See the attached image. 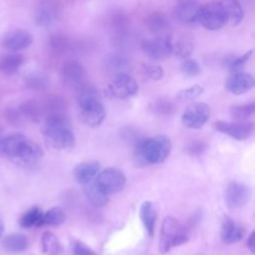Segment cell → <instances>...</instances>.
I'll use <instances>...</instances> for the list:
<instances>
[{
  "label": "cell",
  "instance_id": "74e56055",
  "mask_svg": "<svg viewBox=\"0 0 255 255\" xmlns=\"http://www.w3.org/2000/svg\"><path fill=\"white\" fill-rule=\"evenodd\" d=\"M51 48L55 51H61L66 46V39L62 35H54L50 39Z\"/></svg>",
  "mask_w": 255,
  "mask_h": 255
},
{
  "label": "cell",
  "instance_id": "3957f363",
  "mask_svg": "<svg viewBox=\"0 0 255 255\" xmlns=\"http://www.w3.org/2000/svg\"><path fill=\"white\" fill-rule=\"evenodd\" d=\"M41 130L46 143L55 149H67L75 145V134L67 120L60 114H50Z\"/></svg>",
  "mask_w": 255,
  "mask_h": 255
},
{
  "label": "cell",
  "instance_id": "d6a6232c",
  "mask_svg": "<svg viewBox=\"0 0 255 255\" xmlns=\"http://www.w3.org/2000/svg\"><path fill=\"white\" fill-rule=\"evenodd\" d=\"M202 93H203V88L199 85H194L177 92V94L175 95V98L177 101H180V102L192 101L198 98Z\"/></svg>",
  "mask_w": 255,
  "mask_h": 255
},
{
  "label": "cell",
  "instance_id": "ab89813d",
  "mask_svg": "<svg viewBox=\"0 0 255 255\" xmlns=\"http://www.w3.org/2000/svg\"><path fill=\"white\" fill-rule=\"evenodd\" d=\"M246 246L249 249V251L254 254L255 252V231H251V233L249 234L247 241H246Z\"/></svg>",
  "mask_w": 255,
  "mask_h": 255
},
{
  "label": "cell",
  "instance_id": "9c48e42d",
  "mask_svg": "<svg viewBox=\"0 0 255 255\" xmlns=\"http://www.w3.org/2000/svg\"><path fill=\"white\" fill-rule=\"evenodd\" d=\"M209 116V106L202 102H195L185 108L181 115V123L188 128L199 129L206 124Z\"/></svg>",
  "mask_w": 255,
  "mask_h": 255
},
{
  "label": "cell",
  "instance_id": "ac0fdd59",
  "mask_svg": "<svg viewBox=\"0 0 255 255\" xmlns=\"http://www.w3.org/2000/svg\"><path fill=\"white\" fill-rule=\"evenodd\" d=\"M101 163L97 160H89L78 164L74 169V175L76 180L81 183L85 184L90 180L94 179L96 175L100 172Z\"/></svg>",
  "mask_w": 255,
  "mask_h": 255
},
{
  "label": "cell",
  "instance_id": "1f68e13d",
  "mask_svg": "<svg viewBox=\"0 0 255 255\" xmlns=\"http://www.w3.org/2000/svg\"><path fill=\"white\" fill-rule=\"evenodd\" d=\"M255 113V104L249 103L240 106H234L230 109V115L233 119L238 121H245L251 118Z\"/></svg>",
  "mask_w": 255,
  "mask_h": 255
},
{
  "label": "cell",
  "instance_id": "b9f144b4",
  "mask_svg": "<svg viewBox=\"0 0 255 255\" xmlns=\"http://www.w3.org/2000/svg\"><path fill=\"white\" fill-rule=\"evenodd\" d=\"M3 130H4V128H3V126H2L1 123H0V138H1V135H2V133H3Z\"/></svg>",
  "mask_w": 255,
  "mask_h": 255
},
{
  "label": "cell",
  "instance_id": "603a6c76",
  "mask_svg": "<svg viewBox=\"0 0 255 255\" xmlns=\"http://www.w3.org/2000/svg\"><path fill=\"white\" fill-rule=\"evenodd\" d=\"M42 251L46 255H62L64 248L60 239L51 231L43 232L41 237Z\"/></svg>",
  "mask_w": 255,
  "mask_h": 255
},
{
  "label": "cell",
  "instance_id": "f1b7e54d",
  "mask_svg": "<svg viewBox=\"0 0 255 255\" xmlns=\"http://www.w3.org/2000/svg\"><path fill=\"white\" fill-rule=\"evenodd\" d=\"M43 212L42 210L37 207H31L28 209L20 218L19 223L23 228H31V227H39L41 226V219H42Z\"/></svg>",
  "mask_w": 255,
  "mask_h": 255
},
{
  "label": "cell",
  "instance_id": "277c9868",
  "mask_svg": "<svg viewBox=\"0 0 255 255\" xmlns=\"http://www.w3.org/2000/svg\"><path fill=\"white\" fill-rule=\"evenodd\" d=\"M171 147L170 138L164 134L141 140L134 149L135 162L141 166L160 163L166 159Z\"/></svg>",
  "mask_w": 255,
  "mask_h": 255
},
{
  "label": "cell",
  "instance_id": "5bb4252c",
  "mask_svg": "<svg viewBox=\"0 0 255 255\" xmlns=\"http://www.w3.org/2000/svg\"><path fill=\"white\" fill-rule=\"evenodd\" d=\"M61 77L69 86L80 88L87 77V71L80 62L69 60L61 68Z\"/></svg>",
  "mask_w": 255,
  "mask_h": 255
},
{
  "label": "cell",
  "instance_id": "6da1fadb",
  "mask_svg": "<svg viewBox=\"0 0 255 255\" xmlns=\"http://www.w3.org/2000/svg\"><path fill=\"white\" fill-rule=\"evenodd\" d=\"M0 153L24 166L34 165L43 156L39 144L23 133H13L0 138Z\"/></svg>",
  "mask_w": 255,
  "mask_h": 255
},
{
  "label": "cell",
  "instance_id": "f546056e",
  "mask_svg": "<svg viewBox=\"0 0 255 255\" xmlns=\"http://www.w3.org/2000/svg\"><path fill=\"white\" fill-rule=\"evenodd\" d=\"M66 220V214L64 210L60 207H52L49 210H47L42 215L41 219V226L43 225H52V226H58L65 222Z\"/></svg>",
  "mask_w": 255,
  "mask_h": 255
},
{
  "label": "cell",
  "instance_id": "4dcf8cb0",
  "mask_svg": "<svg viewBox=\"0 0 255 255\" xmlns=\"http://www.w3.org/2000/svg\"><path fill=\"white\" fill-rule=\"evenodd\" d=\"M252 53H253V50H249V51L245 52L243 55L235 56V57H228L225 59L224 66L232 73L238 72L251 58Z\"/></svg>",
  "mask_w": 255,
  "mask_h": 255
},
{
  "label": "cell",
  "instance_id": "52a82bcc",
  "mask_svg": "<svg viewBox=\"0 0 255 255\" xmlns=\"http://www.w3.org/2000/svg\"><path fill=\"white\" fill-rule=\"evenodd\" d=\"M140 49L152 60H163L172 55V36L166 33L140 41Z\"/></svg>",
  "mask_w": 255,
  "mask_h": 255
},
{
  "label": "cell",
  "instance_id": "e575fe53",
  "mask_svg": "<svg viewBox=\"0 0 255 255\" xmlns=\"http://www.w3.org/2000/svg\"><path fill=\"white\" fill-rule=\"evenodd\" d=\"M142 70L144 75L152 81H160L164 76V70L160 65L144 64Z\"/></svg>",
  "mask_w": 255,
  "mask_h": 255
},
{
  "label": "cell",
  "instance_id": "7402d4cb",
  "mask_svg": "<svg viewBox=\"0 0 255 255\" xmlns=\"http://www.w3.org/2000/svg\"><path fill=\"white\" fill-rule=\"evenodd\" d=\"M227 17V23L231 26L239 25L244 18V10L241 2L238 0H222L221 1Z\"/></svg>",
  "mask_w": 255,
  "mask_h": 255
},
{
  "label": "cell",
  "instance_id": "4316f807",
  "mask_svg": "<svg viewBox=\"0 0 255 255\" xmlns=\"http://www.w3.org/2000/svg\"><path fill=\"white\" fill-rule=\"evenodd\" d=\"M106 69L114 73L115 76L119 74H128L127 72L130 68V64L127 58L122 55H110L105 60Z\"/></svg>",
  "mask_w": 255,
  "mask_h": 255
},
{
  "label": "cell",
  "instance_id": "ba28073f",
  "mask_svg": "<svg viewBox=\"0 0 255 255\" xmlns=\"http://www.w3.org/2000/svg\"><path fill=\"white\" fill-rule=\"evenodd\" d=\"M137 82L128 74L116 75L105 89V95L109 99L124 100L136 95Z\"/></svg>",
  "mask_w": 255,
  "mask_h": 255
},
{
  "label": "cell",
  "instance_id": "4fadbf2b",
  "mask_svg": "<svg viewBox=\"0 0 255 255\" xmlns=\"http://www.w3.org/2000/svg\"><path fill=\"white\" fill-rule=\"evenodd\" d=\"M200 6L196 0H180L173 8V17L182 24L198 23Z\"/></svg>",
  "mask_w": 255,
  "mask_h": 255
},
{
  "label": "cell",
  "instance_id": "8fae6325",
  "mask_svg": "<svg viewBox=\"0 0 255 255\" xmlns=\"http://www.w3.org/2000/svg\"><path fill=\"white\" fill-rule=\"evenodd\" d=\"M251 197V189L248 185L238 181L230 182L224 192V199L229 209H238L244 206Z\"/></svg>",
  "mask_w": 255,
  "mask_h": 255
},
{
  "label": "cell",
  "instance_id": "d590c367",
  "mask_svg": "<svg viewBox=\"0 0 255 255\" xmlns=\"http://www.w3.org/2000/svg\"><path fill=\"white\" fill-rule=\"evenodd\" d=\"M26 82H27V85L32 89H43L44 87H46L48 80L43 75L33 74L27 78Z\"/></svg>",
  "mask_w": 255,
  "mask_h": 255
},
{
  "label": "cell",
  "instance_id": "9a60e30c",
  "mask_svg": "<svg viewBox=\"0 0 255 255\" xmlns=\"http://www.w3.org/2000/svg\"><path fill=\"white\" fill-rule=\"evenodd\" d=\"M254 87V78L249 73L233 72L226 79L225 89L233 95H242Z\"/></svg>",
  "mask_w": 255,
  "mask_h": 255
},
{
  "label": "cell",
  "instance_id": "8d00e7d4",
  "mask_svg": "<svg viewBox=\"0 0 255 255\" xmlns=\"http://www.w3.org/2000/svg\"><path fill=\"white\" fill-rule=\"evenodd\" d=\"M73 255H97V253L83 241L77 240L73 243Z\"/></svg>",
  "mask_w": 255,
  "mask_h": 255
},
{
  "label": "cell",
  "instance_id": "f35d334b",
  "mask_svg": "<svg viewBox=\"0 0 255 255\" xmlns=\"http://www.w3.org/2000/svg\"><path fill=\"white\" fill-rule=\"evenodd\" d=\"M206 145L204 142L202 141H193L192 143H190V145L187 147V150L190 154H195L198 155L200 153L203 152V150L205 149Z\"/></svg>",
  "mask_w": 255,
  "mask_h": 255
},
{
  "label": "cell",
  "instance_id": "ffe728a7",
  "mask_svg": "<svg viewBox=\"0 0 255 255\" xmlns=\"http://www.w3.org/2000/svg\"><path fill=\"white\" fill-rule=\"evenodd\" d=\"M84 192L95 206H103L108 202L109 194L98 184L96 179H92L84 184Z\"/></svg>",
  "mask_w": 255,
  "mask_h": 255
},
{
  "label": "cell",
  "instance_id": "d4e9b609",
  "mask_svg": "<svg viewBox=\"0 0 255 255\" xmlns=\"http://www.w3.org/2000/svg\"><path fill=\"white\" fill-rule=\"evenodd\" d=\"M193 52V41L186 35H180L175 40L172 38V54L181 60L189 58Z\"/></svg>",
  "mask_w": 255,
  "mask_h": 255
},
{
  "label": "cell",
  "instance_id": "83f0119b",
  "mask_svg": "<svg viewBox=\"0 0 255 255\" xmlns=\"http://www.w3.org/2000/svg\"><path fill=\"white\" fill-rule=\"evenodd\" d=\"M24 64V57L21 54H8L0 59V70L4 74H14Z\"/></svg>",
  "mask_w": 255,
  "mask_h": 255
},
{
  "label": "cell",
  "instance_id": "8992f818",
  "mask_svg": "<svg viewBox=\"0 0 255 255\" xmlns=\"http://www.w3.org/2000/svg\"><path fill=\"white\" fill-rule=\"evenodd\" d=\"M198 23L205 29L218 30L226 25L227 17L221 1H210L200 6Z\"/></svg>",
  "mask_w": 255,
  "mask_h": 255
},
{
  "label": "cell",
  "instance_id": "7c38bea8",
  "mask_svg": "<svg viewBox=\"0 0 255 255\" xmlns=\"http://www.w3.org/2000/svg\"><path fill=\"white\" fill-rule=\"evenodd\" d=\"M213 126L219 132L237 140H245L249 138L254 130L253 123H228L224 121H217Z\"/></svg>",
  "mask_w": 255,
  "mask_h": 255
},
{
  "label": "cell",
  "instance_id": "7bdbcfd3",
  "mask_svg": "<svg viewBox=\"0 0 255 255\" xmlns=\"http://www.w3.org/2000/svg\"><path fill=\"white\" fill-rule=\"evenodd\" d=\"M238 1H240V0H238Z\"/></svg>",
  "mask_w": 255,
  "mask_h": 255
},
{
  "label": "cell",
  "instance_id": "484cf974",
  "mask_svg": "<svg viewBox=\"0 0 255 255\" xmlns=\"http://www.w3.org/2000/svg\"><path fill=\"white\" fill-rule=\"evenodd\" d=\"M145 24L149 31L159 34H162L170 27L167 16L161 11H154L149 14L145 20Z\"/></svg>",
  "mask_w": 255,
  "mask_h": 255
},
{
  "label": "cell",
  "instance_id": "e0dca14e",
  "mask_svg": "<svg viewBox=\"0 0 255 255\" xmlns=\"http://www.w3.org/2000/svg\"><path fill=\"white\" fill-rule=\"evenodd\" d=\"M244 228L231 218H225L220 229V239L225 244H233L243 238Z\"/></svg>",
  "mask_w": 255,
  "mask_h": 255
},
{
  "label": "cell",
  "instance_id": "d6986e66",
  "mask_svg": "<svg viewBox=\"0 0 255 255\" xmlns=\"http://www.w3.org/2000/svg\"><path fill=\"white\" fill-rule=\"evenodd\" d=\"M58 10L51 4H42L35 11V22L41 27L54 25L58 21Z\"/></svg>",
  "mask_w": 255,
  "mask_h": 255
},
{
  "label": "cell",
  "instance_id": "cb8c5ba5",
  "mask_svg": "<svg viewBox=\"0 0 255 255\" xmlns=\"http://www.w3.org/2000/svg\"><path fill=\"white\" fill-rule=\"evenodd\" d=\"M2 246L3 248L12 253H18L25 251L29 246L28 238L19 233H13L6 235L2 240Z\"/></svg>",
  "mask_w": 255,
  "mask_h": 255
},
{
  "label": "cell",
  "instance_id": "7a4b0ae2",
  "mask_svg": "<svg viewBox=\"0 0 255 255\" xmlns=\"http://www.w3.org/2000/svg\"><path fill=\"white\" fill-rule=\"evenodd\" d=\"M81 122L90 127H99L106 118V109L100 92L91 85H83L79 88L77 96Z\"/></svg>",
  "mask_w": 255,
  "mask_h": 255
},
{
  "label": "cell",
  "instance_id": "5b68a950",
  "mask_svg": "<svg viewBox=\"0 0 255 255\" xmlns=\"http://www.w3.org/2000/svg\"><path fill=\"white\" fill-rule=\"evenodd\" d=\"M189 239L187 228L176 218L167 216L162 220L159 237V251L164 254Z\"/></svg>",
  "mask_w": 255,
  "mask_h": 255
},
{
  "label": "cell",
  "instance_id": "44dd1931",
  "mask_svg": "<svg viewBox=\"0 0 255 255\" xmlns=\"http://www.w3.org/2000/svg\"><path fill=\"white\" fill-rule=\"evenodd\" d=\"M139 218L146 233L149 236H152L154 232L156 212L150 201H144L141 203L139 207Z\"/></svg>",
  "mask_w": 255,
  "mask_h": 255
},
{
  "label": "cell",
  "instance_id": "60d3db41",
  "mask_svg": "<svg viewBox=\"0 0 255 255\" xmlns=\"http://www.w3.org/2000/svg\"><path fill=\"white\" fill-rule=\"evenodd\" d=\"M3 232H4V223H3L2 220L0 219V237H1V235L3 234Z\"/></svg>",
  "mask_w": 255,
  "mask_h": 255
},
{
  "label": "cell",
  "instance_id": "2e32d148",
  "mask_svg": "<svg viewBox=\"0 0 255 255\" xmlns=\"http://www.w3.org/2000/svg\"><path fill=\"white\" fill-rule=\"evenodd\" d=\"M33 43L32 35L24 29H16L7 33L3 40L2 46L11 51H20L27 49Z\"/></svg>",
  "mask_w": 255,
  "mask_h": 255
},
{
  "label": "cell",
  "instance_id": "30bf717a",
  "mask_svg": "<svg viewBox=\"0 0 255 255\" xmlns=\"http://www.w3.org/2000/svg\"><path fill=\"white\" fill-rule=\"evenodd\" d=\"M96 181L108 194H114L124 189L127 179L122 170L116 167H107L98 173Z\"/></svg>",
  "mask_w": 255,
  "mask_h": 255
},
{
  "label": "cell",
  "instance_id": "836d02e7",
  "mask_svg": "<svg viewBox=\"0 0 255 255\" xmlns=\"http://www.w3.org/2000/svg\"><path fill=\"white\" fill-rule=\"evenodd\" d=\"M180 71L187 77H195L200 74L201 68L197 61L190 58H186L182 60L180 64Z\"/></svg>",
  "mask_w": 255,
  "mask_h": 255
}]
</instances>
